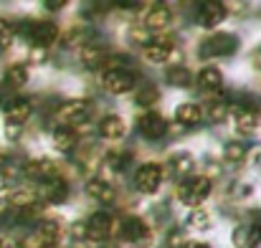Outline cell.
<instances>
[{
  "label": "cell",
  "instance_id": "24",
  "mask_svg": "<svg viewBox=\"0 0 261 248\" xmlns=\"http://www.w3.org/2000/svg\"><path fill=\"white\" fill-rule=\"evenodd\" d=\"M79 59H82V64L87 66V69H99L104 61H107V51L101 48V46H94V43H89L84 46L82 51H79Z\"/></svg>",
  "mask_w": 261,
  "mask_h": 248
},
{
  "label": "cell",
  "instance_id": "12",
  "mask_svg": "<svg viewBox=\"0 0 261 248\" xmlns=\"http://www.w3.org/2000/svg\"><path fill=\"white\" fill-rule=\"evenodd\" d=\"M236 248H256L261 243V226L249 223V226H239L231 236Z\"/></svg>",
  "mask_w": 261,
  "mask_h": 248
},
{
  "label": "cell",
  "instance_id": "20",
  "mask_svg": "<svg viewBox=\"0 0 261 248\" xmlns=\"http://www.w3.org/2000/svg\"><path fill=\"white\" fill-rule=\"evenodd\" d=\"M87 195L94 198V200H99V203H114V187L107 180H101V177H91L89 180Z\"/></svg>",
  "mask_w": 261,
  "mask_h": 248
},
{
  "label": "cell",
  "instance_id": "44",
  "mask_svg": "<svg viewBox=\"0 0 261 248\" xmlns=\"http://www.w3.org/2000/svg\"><path fill=\"white\" fill-rule=\"evenodd\" d=\"M254 162H256V167H259V170H261V152H259V155H256V160H254Z\"/></svg>",
  "mask_w": 261,
  "mask_h": 248
},
{
  "label": "cell",
  "instance_id": "37",
  "mask_svg": "<svg viewBox=\"0 0 261 248\" xmlns=\"http://www.w3.org/2000/svg\"><path fill=\"white\" fill-rule=\"evenodd\" d=\"M31 61L43 64V61H46V48H33V51H31Z\"/></svg>",
  "mask_w": 261,
  "mask_h": 248
},
{
  "label": "cell",
  "instance_id": "34",
  "mask_svg": "<svg viewBox=\"0 0 261 248\" xmlns=\"http://www.w3.org/2000/svg\"><path fill=\"white\" fill-rule=\"evenodd\" d=\"M107 157H109L107 162H109V167H112V170H122V167L129 162V152H109Z\"/></svg>",
  "mask_w": 261,
  "mask_h": 248
},
{
  "label": "cell",
  "instance_id": "39",
  "mask_svg": "<svg viewBox=\"0 0 261 248\" xmlns=\"http://www.w3.org/2000/svg\"><path fill=\"white\" fill-rule=\"evenodd\" d=\"M5 134H8L10 140H18V134H20V127H15V124H5Z\"/></svg>",
  "mask_w": 261,
  "mask_h": 248
},
{
  "label": "cell",
  "instance_id": "26",
  "mask_svg": "<svg viewBox=\"0 0 261 248\" xmlns=\"http://www.w3.org/2000/svg\"><path fill=\"white\" fill-rule=\"evenodd\" d=\"M5 84H8L10 89H20V86H25V84H28V69H25L23 64H13V66H8V69H5Z\"/></svg>",
  "mask_w": 261,
  "mask_h": 248
},
{
  "label": "cell",
  "instance_id": "43",
  "mask_svg": "<svg viewBox=\"0 0 261 248\" xmlns=\"http://www.w3.org/2000/svg\"><path fill=\"white\" fill-rule=\"evenodd\" d=\"M0 248H15V243H10V241H0Z\"/></svg>",
  "mask_w": 261,
  "mask_h": 248
},
{
  "label": "cell",
  "instance_id": "4",
  "mask_svg": "<svg viewBox=\"0 0 261 248\" xmlns=\"http://www.w3.org/2000/svg\"><path fill=\"white\" fill-rule=\"evenodd\" d=\"M160 185H163V167L158 165V162H145V165L137 167V172H135V187L140 192L152 195V192L160 190Z\"/></svg>",
  "mask_w": 261,
  "mask_h": 248
},
{
  "label": "cell",
  "instance_id": "27",
  "mask_svg": "<svg viewBox=\"0 0 261 248\" xmlns=\"http://www.w3.org/2000/svg\"><path fill=\"white\" fill-rule=\"evenodd\" d=\"M36 190H28V187H18V190H13V195H10V200H8V205H15V208H31V205H36Z\"/></svg>",
  "mask_w": 261,
  "mask_h": 248
},
{
  "label": "cell",
  "instance_id": "35",
  "mask_svg": "<svg viewBox=\"0 0 261 248\" xmlns=\"http://www.w3.org/2000/svg\"><path fill=\"white\" fill-rule=\"evenodd\" d=\"M185 246H188V241H185V236L180 231H170L168 233V248H185Z\"/></svg>",
  "mask_w": 261,
  "mask_h": 248
},
{
  "label": "cell",
  "instance_id": "11",
  "mask_svg": "<svg viewBox=\"0 0 261 248\" xmlns=\"http://www.w3.org/2000/svg\"><path fill=\"white\" fill-rule=\"evenodd\" d=\"M23 172H25V177H31V180H36V182H48V180L59 177V170L54 165V160H48V157L31 160L28 165L23 167Z\"/></svg>",
  "mask_w": 261,
  "mask_h": 248
},
{
  "label": "cell",
  "instance_id": "9",
  "mask_svg": "<svg viewBox=\"0 0 261 248\" xmlns=\"http://www.w3.org/2000/svg\"><path fill=\"white\" fill-rule=\"evenodd\" d=\"M101 84H104V89L109 91V94H127V91H132V86H135V76L127 71V69H109L104 76H101Z\"/></svg>",
  "mask_w": 261,
  "mask_h": 248
},
{
  "label": "cell",
  "instance_id": "15",
  "mask_svg": "<svg viewBox=\"0 0 261 248\" xmlns=\"http://www.w3.org/2000/svg\"><path fill=\"white\" fill-rule=\"evenodd\" d=\"M124 132H127V124H124L122 117H117V114L101 117V122H99V134H101L104 140H122Z\"/></svg>",
  "mask_w": 261,
  "mask_h": 248
},
{
  "label": "cell",
  "instance_id": "40",
  "mask_svg": "<svg viewBox=\"0 0 261 248\" xmlns=\"http://www.w3.org/2000/svg\"><path fill=\"white\" fill-rule=\"evenodd\" d=\"M8 213V200H0V218H5Z\"/></svg>",
  "mask_w": 261,
  "mask_h": 248
},
{
  "label": "cell",
  "instance_id": "10",
  "mask_svg": "<svg viewBox=\"0 0 261 248\" xmlns=\"http://www.w3.org/2000/svg\"><path fill=\"white\" fill-rule=\"evenodd\" d=\"M137 127H140L142 137H147V140H160V137L165 134V129H168V122H165V117L158 114V112H145V114L140 117Z\"/></svg>",
  "mask_w": 261,
  "mask_h": 248
},
{
  "label": "cell",
  "instance_id": "3",
  "mask_svg": "<svg viewBox=\"0 0 261 248\" xmlns=\"http://www.w3.org/2000/svg\"><path fill=\"white\" fill-rule=\"evenodd\" d=\"M89 109H91V104H89L87 99H71V101H64V104L56 109V117H54V119H56L61 127L74 129L76 124H82V122L89 119Z\"/></svg>",
  "mask_w": 261,
  "mask_h": 248
},
{
  "label": "cell",
  "instance_id": "22",
  "mask_svg": "<svg viewBox=\"0 0 261 248\" xmlns=\"http://www.w3.org/2000/svg\"><path fill=\"white\" fill-rule=\"evenodd\" d=\"M76 145H79V134H76V129L61 127V129L54 132V147H56L59 152H74Z\"/></svg>",
  "mask_w": 261,
  "mask_h": 248
},
{
  "label": "cell",
  "instance_id": "6",
  "mask_svg": "<svg viewBox=\"0 0 261 248\" xmlns=\"http://www.w3.org/2000/svg\"><path fill=\"white\" fill-rule=\"evenodd\" d=\"M122 238L129 241V243H135L137 248H147L152 236H150V228L142 223V218L129 215V218L122 221Z\"/></svg>",
  "mask_w": 261,
  "mask_h": 248
},
{
  "label": "cell",
  "instance_id": "38",
  "mask_svg": "<svg viewBox=\"0 0 261 248\" xmlns=\"http://www.w3.org/2000/svg\"><path fill=\"white\" fill-rule=\"evenodd\" d=\"M64 5H66L64 0H46V3H43V8H46V10H61Z\"/></svg>",
  "mask_w": 261,
  "mask_h": 248
},
{
  "label": "cell",
  "instance_id": "30",
  "mask_svg": "<svg viewBox=\"0 0 261 248\" xmlns=\"http://www.w3.org/2000/svg\"><path fill=\"white\" fill-rule=\"evenodd\" d=\"M158 99H160L158 86H155V84H147L145 89H140V91H137V99H135V101H137L140 106H152Z\"/></svg>",
  "mask_w": 261,
  "mask_h": 248
},
{
  "label": "cell",
  "instance_id": "2",
  "mask_svg": "<svg viewBox=\"0 0 261 248\" xmlns=\"http://www.w3.org/2000/svg\"><path fill=\"white\" fill-rule=\"evenodd\" d=\"M239 51V38L233 33H213L200 43V56L203 59H216V56H231Z\"/></svg>",
  "mask_w": 261,
  "mask_h": 248
},
{
  "label": "cell",
  "instance_id": "25",
  "mask_svg": "<svg viewBox=\"0 0 261 248\" xmlns=\"http://www.w3.org/2000/svg\"><path fill=\"white\" fill-rule=\"evenodd\" d=\"M185 226H188L190 231H208V228L213 226V218H211L208 210H203V208H193V210L185 215Z\"/></svg>",
  "mask_w": 261,
  "mask_h": 248
},
{
  "label": "cell",
  "instance_id": "42",
  "mask_svg": "<svg viewBox=\"0 0 261 248\" xmlns=\"http://www.w3.org/2000/svg\"><path fill=\"white\" fill-rule=\"evenodd\" d=\"M254 61H256V66H259V69H261V48H259V51H256V53H254Z\"/></svg>",
  "mask_w": 261,
  "mask_h": 248
},
{
  "label": "cell",
  "instance_id": "13",
  "mask_svg": "<svg viewBox=\"0 0 261 248\" xmlns=\"http://www.w3.org/2000/svg\"><path fill=\"white\" fill-rule=\"evenodd\" d=\"M31 112H33V106H31V101H28V99H15V101H10V104H8V109H5V124L23 127V124L28 122Z\"/></svg>",
  "mask_w": 261,
  "mask_h": 248
},
{
  "label": "cell",
  "instance_id": "18",
  "mask_svg": "<svg viewBox=\"0 0 261 248\" xmlns=\"http://www.w3.org/2000/svg\"><path fill=\"white\" fill-rule=\"evenodd\" d=\"M236 129L241 132V134H251V132H256L261 124V117L256 109H236Z\"/></svg>",
  "mask_w": 261,
  "mask_h": 248
},
{
  "label": "cell",
  "instance_id": "31",
  "mask_svg": "<svg viewBox=\"0 0 261 248\" xmlns=\"http://www.w3.org/2000/svg\"><path fill=\"white\" fill-rule=\"evenodd\" d=\"M226 114H228V104L226 101H211L208 109L203 112V117H208L211 122H221Z\"/></svg>",
  "mask_w": 261,
  "mask_h": 248
},
{
  "label": "cell",
  "instance_id": "19",
  "mask_svg": "<svg viewBox=\"0 0 261 248\" xmlns=\"http://www.w3.org/2000/svg\"><path fill=\"white\" fill-rule=\"evenodd\" d=\"M170 172H173L177 180H185V177H190L193 172H195V160H193V155H188V152H177L170 157Z\"/></svg>",
  "mask_w": 261,
  "mask_h": 248
},
{
  "label": "cell",
  "instance_id": "21",
  "mask_svg": "<svg viewBox=\"0 0 261 248\" xmlns=\"http://www.w3.org/2000/svg\"><path fill=\"white\" fill-rule=\"evenodd\" d=\"M142 56L150 61V64H163L173 56V46L165 43V41H150L145 48H142Z\"/></svg>",
  "mask_w": 261,
  "mask_h": 248
},
{
  "label": "cell",
  "instance_id": "17",
  "mask_svg": "<svg viewBox=\"0 0 261 248\" xmlns=\"http://www.w3.org/2000/svg\"><path fill=\"white\" fill-rule=\"evenodd\" d=\"M175 119L182 124V127H198L203 122V106L193 104V101H185L175 109Z\"/></svg>",
  "mask_w": 261,
  "mask_h": 248
},
{
  "label": "cell",
  "instance_id": "14",
  "mask_svg": "<svg viewBox=\"0 0 261 248\" xmlns=\"http://www.w3.org/2000/svg\"><path fill=\"white\" fill-rule=\"evenodd\" d=\"M41 195H43L46 203H64V200L69 198V185H66V180L59 175V177H54V180H48V182H41Z\"/></svg>",
  "mask_w": 261,
  "mask_h": 248
},
{
  "label": "cell",
  "instance_id": "45",
  "mask_svg": "<svg viewBox=\"0 0 261 248\" xmlns=\"http://www.w3.org/2000/svg\"><path fill=\"white\" fill-rule=\"evenodd\" d=\"M41 248H59V246H54V243H43Z\"/></svg>",
  "mask_w": 261,
  "mask_h": 248
},
{
  "label": "cell",
  "instance_id": "7",
  "mask_svg": "<svg viewBox=\"0 0 261 248\" xmlns=\"http://www.w3.org/2000/svg\"><path fill=\"white\" fill-rule=\"evenodd\" d=\"M112 218L107 213H94L84 221V236L87 241H94V243H101L112 236Z\"/></svg>",
  "mask_w": 261,
  "mask_h": 248
},
{
  "label": "cell",
  "instance_id": "1",
  "mask_svg": "<svg viewBox=\"0 0 261 248\" xmlns=\"http://www.w3.org/2000/svg\"><path fill=\"white\" fill-rule=\"evenodd\" d=\"M208 192H211L208 175H190V177L180 180V185H177V198L188 208H200V203L208 198Z\"/></svg>",
  "mask_w": 261,
  "mask_h": 248
},
{
  "label": "cell",
  "instance_id": "8",
  "mask_svg": "<svg viewBox=\"0 0 261 248\" xmlns=\"http://www.w3.org/2000/svg\"><path fill=\"white\" fill-rule=\"evenodd\" d=\"M226 15H228V13H226V5H223V3H213V0H208V3H200V5H198L195 20H198V25L213 31L216 25H221V23L226 20Z\"/></svg>",
  "mask_w": 261,
  "mask_h": 248
},
{
  "label": "cell",
  "instance_id": "33",
  "mask_svg": "<svg viewBox=\"0 0 261 248\" xmlns=\"http://www.w3.org/2000/svg\"><path fill=\"white\" fill-rule=\"evenodd\" d=\"M13 33H15V28H13L8 20L0 18V51H5V48L13 43Z\"/></svg>",
  "mask_w": 261,
  "mask_h": 248
},
{
  "label": "cell",
  "instance_id": "28",
  "mask_svg": "<svg viewBox=\"0 0 261 248\" xmlns=\"http://www.w3.org/2000/svg\"><path fill=\"white\" fill-rule=\"evenodd\" d=\"M246 152H249V147H246V142H241V140H231V142H226V147H223V157H226L228 162H244Z\"/></svg>",
  "mask_w": 261,
  "mask_h": 248
},
{
  "label": "cell",
  "instance_id": "29",
  "mask_svg": "<svg viewBox=\"0 0 261 248\" xmlns=\"http://www.w3.org/2000/svg\"><path fill=\"white\" fill-rule=\"evenodd\" d=\"M168 81L173 84V86H177V89H185V86H190V81H193V74L185 66H173L168 71Z\"/></svg>",
  "mask_w": 261,
  "mask_h": 248
},
{
  "label": "cell",
  "instance_id": "5",
  "mask_svg": "<svg viewBox=\"0 0 261 248\" xmlns=\"http://www.w3.org/2000/svg\"><path fill=\"white\" fill-rule=\"evenodd\" d=\"M20 31L33 41L36 48H46L48 43H54L59 38V28L51 20H41V23H20Z\"/></svg>",
  "mask_w": 261,
  "mask_h": 248
},
{
  "label": "cell",
  "instance_id": "23",
  "mask_svg": "<svg viewBox=\"0 0 261 248\" xmlns=\"http://www.w3.org/2000/svg\"><path fill=\"white\" fill-rule=\"evenodd\" d=\"M198 86L205 89V91H216L223 86V74L218 66H203L200 74H198Z\"/></svg>",
  "mask_w": 261,
  "mask_h": 248
},
{
  "label": "cell",
  "instance_id": "32",
  "mask_svg": "<svg viewBox=\"0 0 261 248\" xmlns=\"http://www.w3.org/2000/svg\"><path fill=\"white\" fill-rule=\"evenodd\" d=\"M15 185V167L0 165V190H10Z\"/></svg>",
  "mask_w": 261,
  "mask_h": 248
},
{
  "label": "cell",
  "instance_id": "36",
  "mask_svg": "<svg viewBox=\"0 0 261 248\" xmlns=\"http://www.w3.org/2000/svg\"><path fill=\"white\" fill-rule=\"evenodd\" d=\"M79 38H82V31H74V28H71V31L66 33L64 43H66V46H74V43H79Z\"/></svg>",
  "mask_w": 261,
  "mask_h": 248
},
{
  "label": "cell",
  "instance_id": "41",
  "mask_svg": "<svg viewBox=\"0 0 261 248\" xmlns=\"http://www.w3.org/2000/svg\"><path fill=\"white\" fill-rule=\"evenodd\" d=\"M185 248H211L208 243H200V241H195V243H188Z\"/></svg>",
  "mask_w": 261,
  "mask_h": 248
},
{
  "label": "cell",
  "instance_id": "16",
  "mask_svg": "<svg viewBox=\"0 0 261 248\" xmlns=\"http://www.w3.org/2000/svg\"><path fill=\"white\" fill-rule=\"evenodd\" d=\"M170 20H173V13H170L165 5H160V3H155V5L147 10V15H145V25H147L150 31H165V28L170 25Z\"/></svg>",
  "mask_w": 261,
  "mask_h": 248
}]
</instances>
